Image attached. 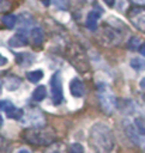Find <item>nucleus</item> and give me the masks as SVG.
Returning <instances> with one entry per match:
<instances>
[{"label":"nucleus","mask_w":145,"mask_h":153,"mask_svg":"<svg viewBox=\"0 0 145 153\" xmlns=\"http://www.w3.org/2000/svg\"><path fill=\"white\" fill-rule=\"evenodd\" d=\"M123 125H124V132L127 134V136L130 138V139L137 145H141V139H140V134H138V131L135 129V126L134 124H131L130 121H124L123 122Z\"/></svg>","instance_id":"obj_9"},{"label":"nucleus","mask_w":145,"mask_h":153,"mask_svg":"<svg viewBox=\"0 0 145 153\" xmlns=\"http://www.w3.org/2000/svg\"><path fill=\"white\" fill-rule=\"evenodd\" d=\"M1 125H3V117L0 115V126H1Z\"/></svg>","instance_id":"obj_33"},{"label":"nucleus","mask_w":145,"mask_h":153,"mask_svg":"<svg viewBox=\"0 0 145 153\" xmlns=\"http://www.w3.org/2000/svg\"><path fill=\"white\" fill-rule=\"evenodd\" d=\"M11 152V145L7 139L0 136V153H10Z\"/></svg>","instance_id":"obj_20"},{"label":"nucleus","mask_w":145,"mask_h":153,"mask_svg":"<svg viewBox=\"0 0 145 153\" xmlns=\"http://www.w3.org/2000/svg\"><path fill=\"white\" fill-rule=\"evenodd\" d=\"M97 94H99V101L100 105L103 108V111H106L107 114L113 112L117 107V100L116 96L111 91V88L108 87L106 83H99L97 84Z\"/></svg>","instance_id":"obj_4"},{"label":"nucleus","mask_w":145,"mask_h":153,"mask_svg":"<svg viewBox=\"0 0 145 153\" xmlns=\"http://www.w3.org/2000/svg\"><path fill=\"white\" fill-rule=\"evenodd\" d=\"M130 65H131L132 69H135V70H145V60L140 59V58H134V59H131Z\"/></svg>","instance_id":"obj_19"},{"label":"nucleus","mask_w":145,"mask_h":153,"mask_svg":"<svg viewBox=\"0 0 145 153\" xmlns=\"http://www.w3.org/2000/svg\"><path fill=\"white\" fill-rule=\"evenodd\" d=\"M41 3L45 6V7H48V6H49V3H51V0H41Z\"/></svg>","instance_id":"obj_31"},{"label":"nucleus","mask_w":145,"mask_h":153,"mask_svg":"<svg viewBox=\"0 0 145 153\" xmlns=\"http://www.w3.org/2000/svg\"><path fill=\"white\" fill-rule=\"evenodd\" d=\"M27 38L23 34H16L9 39V45L11 48H23L27 45Z\"/></svg>","instance_id":"obj_11"},{"label":"nucleus","mask_w":145,"mask_h":153,"mask_svg":"<svg viewBox=\"0 0 145 153\" xmlns=\"http://www.w3.org/2000/svg\"><path fill=\"white\" fill-rule=\"evenodd\" d=\"M103 1L108 6V7H114V3H116V0H103Z\"/></svg>","instance_id":"obj_28"},{"label":"nucleus","mask_w":145,"mask_h":153,"mask_svg":"<svg viewBox=\"0 0 145 153\" xmlns=\"http://www.w3.org/2000/svg\"><path fill=\"white\" fill-rule=\"evenodd\" d=\"M13 105V104H11V102L10 101H0V108H1V110H7V108H10V107Z\"/></svg>","instance_id":"obj_26"},{"label":"nucleus","mask_w":145,"mask_h":153,"mask_svg":"<svg viewBox=\"0 0 145 153\" xmlns=\"http://www.w3.org/2000/svg\"><path fill=\"white\" fill-rule=\"evenodd\" d=\"M17 153H30V152H28L27 149H21V150H19Z\"/></svg>","instance_id":"obj_32"},{"label":"nucleus","mask_w":145,"mask_h":153,"mask_svg":"<svg viewBox=\"0 0 145 153\" xmlns=\"http://www.w3.org/2000/svg\"><path fill=\"white\" fill-rule=\"evenodd\" d=\"M49 84H51V94L54 104H61L64 100V91H62V79L59 72L52 74Z\"/></svg>","instance_id":"obj_5"},{"label":"nucleus","mask_w":145,"mask_h":153,"mask_svg":"<svg viewBox=\"0 0 145 153\" xmlns=\"http://www.w3.org/2000/svg\"><path fill=\"white\" fill-rule=\"evenodd\" d=\"M45 153H68V149L65 148V145L62 142H54L52 145L48 146Z\"/></svg>","instance_id":"obj_15"},{"label":"nucleus","mask_w":145,"mask_h":153,"mask_svg":"<svg viewBox=\"0 0 145 153\" xmlns=\"http://www.w3.org/2000/svg\"><path fill=\"white\" fill-rule=\"evenodd\" d=\"M45 96H47V88L44 87V86H38L33 91V98L35 101H42L45 98Z\"/></svg>","instance_id":"obj_16"},{"label":"nucleus","mask_w":145,"mask_h":153,"mask_svg":"<svg viewBox=\"0 0 145 153\" xmlns=\"http://www.w3.org/2000/svg\"><path fill=\"white\" fill-rule=\"evenodd\" d=\"M138 51H140V53L142 56H145V42H144V44H141V47L138 48Z\"/></svg>","instance_id":"obj_27"},{"label":"nucleus","mask_w":145,"mask_h":153,"mask_svg":"<svg viewBox=\"0 0 145 153\" xmlns=\"http://www.w3.org/2000/svg\"><path fill=\"white\" fill-rule=\"evenodd\" d=\"M42 76H44L42 70H31V72L27 73V79L30 82H33V83H37V82H40L42 79Z\"/></svg>","instance_id":"obj_17"},{"label":"nucleus","mask_w":145,"mask_h":153,"mask_svg":"<svg viewBox=\"0 0 145 153\" xmlns=\"http://www.w3.org/2000/svg\"><path fill=\"white\" fill-rule=\"evenodd\" d=\"M140 87L142 88V90H145V77H144V79H141V82H140Z\"/></svg>","instance_id":"obj_30"},{"label":"nucleus","mask_w":145,"mask_h":153,"mask_svg":"<svg viewBox=\"0 0 145 153\" xmlns=\"http://www.w3.org/2000/svg\"><path fill=\"white\" fill-rule=\"evenodd\" d=\"M1 23L4 24L7 28H14V25L17 23V17L13 16V14H7V16H4V17L1 19Z\"/></svg>","instance_id":"obj_18"},{"label":"nucleus","mask_w":145,"mask_h":153,"mask_svg":"<svg viewBox=\"0 0 145 153\" xmlns=\"http://www.w3.org/2000/svg\"><path fill=\"white\" fill-rule=\"evenodd\" d=\"M66 56H68V60L70 62V65L73 66L78 72H80V73H87L89 72V58H87V53L83 49V47H80L79 44L69 45L68 51H66Z\"/></svg>","instance_id":"obj_3"},{"label":"nucleus","mask_w":145,"mask_h":153,"mask_svg":"<svg viewBox=\"0 0 145 153\" xmlns=\"http://www.w3.org/2000/svg\"><path fill=\"white\" fill-rule=\"evenodd\" d=\"M23 138L35 146H49L55 142L56 134L49 126H34L24 131Z\"/></svg>","instance_id":"obj_2"},{"label":"nucleus","mask_w":145,"mask_h":153,"mask_svg":"<svg viewBox=\"0 0 145 153\" xmlns=\"http://www.w3.org/2000/svg\"><path fill=\"white\" fill-rule=\"evenodd\" d=\"M69 90H70V94H72L73 97H76V98L83 97V96H84V91H86L83 82H82L80 79H78V77H75V79L70 80Z\"/></svg>","instance_id":"obj_8"},{"label":"nucleus","mask_w":145,"mask_h":153,"mask_svg":"<svg viewBox=\"0 0 145 153\" xmlns=\"http://www.w3.org/2000/svg\"><path fill=\"white\" fill-rule=\"evenodd\" d=\"M6 63H7V59L4 56H1V53H0V66H4Z\"/></svg>","instance_id":"obj_29"},{"label":"nucleus","mask_w":145,"mask_h":153,"mask_svg":"<svg viewBox=\"0 0 145 153\" xmlns=\"http://www.w3.org/2000/svg\"><path fill=\"white\" fill-rule=\"evenodd\" d=\"M6 114H7V117L11 118V120H21L23 115H24V111L21 110V108H19V107H16L13 104L10 108L6 110Z\"/></svg>","instance_id":"obj_14"},{"label":"nucleus","mask_w":145,"mask_h":153,"mask_svg":"<svg viewBox=\"0 0 145 153\" xmlns=\"http://www.w3.org/2000/svg\"><path fill=\"white\" fill-rule=\"evenodd\" d=\"M20 84H21V80L19 77H16V76H7L4 79V87L9 90V91H14V90H17L20 87Z\"/></svg>","instance_id":"obj_13"},{"label":"nucleus","mask_w":145,"mask_h":153,"mask_svg":"<svg viewBox=\"0 0 145 153\" xmlns=\"http://www.w3.org/2000/svg\"><path fill=\"white\" fill-rule=\"evenodd\" d=\"M90 143L97 149L100 153H114L116 152V136L111 128L107 124L97 122L90 128Z\"/></svg>","instance_id":"obj_1"},{"label":"nucleus","mask_w":145,"mask_h":153,"mask_svg":"<svg viewBox=\"0 0 145 153\" xmlns=\"http://www.w3.org/2000/svg\"><path fill=\"white\" fill-rule=\"evenodd\" d=\"M134 126H135V129L138 131L140 135H145V120L144 118H135Z\"/></svg>","instance_id":"obj_21"},{"label":"nucleus","mask_w":145,"mask_h":153,"mask_svg":"<svg viewBox=\"0 0 145 153\" xmlns=\"http://www.w3.org/2000/svg\"><path fill=\"white\" fill-rule=\"evenodd\" d=\"M11 9V1L10 0H0V13H6Z\"/></svg>","instance_id":"obj_23"},{"label":"nucleus","mask_w":145,"mask_h":153,"mask_svg":"<svg viewBox=\"0 0 145 153\" xmlns=\"http://www.w3.org/2000/svg\"><path fill=\"white\" fill-rule=\"evenodd\" d=\"M128 47L131 48V49H137V48H140L141 45H140V38H131L130 39V42H128Z\"/></svg>","instance_id":"obj_24"},{"label":"nucleus","mask_w":145,"mask_h":153,"mask_svg":"<svg viewBox=\"0 0 145 153\" xmlns=\"http://www.w3.org/2000/svg\"><path fill=\"white\" fill-rule=\"evenodd\" d=\"M100 19V13L99 11H90L87 14V19H86V27L89 28L90 31H96L97 30V23Z\"/></svg>","instance_id":"obj_10"},{"label":"nucleus","mask_w":145,"mask_h":153,"mask_svg":"<svg viewBox=\"0 0 145 153\" xmlns=\"http://www.w3.org/2000/svg\"><path fill=\"white\" fill-rule=\"evenodd\" d=\"M68 153H84L83 145H80V143H72L69 148H68Z\"/></svg>","instance_id":"obj_22"},{"label":"nucleus","mask_w":145,"mask_h":153,"mask_svg":"<svg viewBox=\"0 0 145 153\" xmlns=\"http://www.w3.org/2000/svg\"><path fill=\"white\" fill-rule=\"evenodd\" d=\"M31 39H33V44L35 47H41L45 37H44V31H42V28L40 27H34L31 30Z\"/></svg>","instance_id":"obj_12"},{"label":"nucleus","mask_w":145,"mask_h":153,"mask_svg":"<svg viewBox=\"0 0 145 153\" xmlns=\"http://www.w3.org/2000/svg\"><path fill=\"white\" fill-rule=\"evenodd\" d=\"M54 1V4L56 7H59V9H66L68 7V3H69V0H52Z\"/></svg>","instance_id":"obj_25"},{"label":"nucleus","mask_w":145,"mask_h":153,"mask_svg":"<svg viewBox=\"0 0 145 153\" xmlns=\"http://www.w3.org/2000/svg\"><path fill=\"white\" fill-rule=\"evenodd\" d=\"M127 16L134 27L145 33V7H132Z\"/></svg>","instance_id":"obj_6"},{"label":"nucleus","mask_w":145,"mask_h":153,"mask_svg":"<svg viewBox=\"0 0 145 153\" xmlns=\"http://www.w3.org/2000/svg\"><path fill=\"white\" fill-rule=\"evenodd\" d=\"M102 42L106 45H118L121 42V34L116 28L104 27L102 33Z\"/></svg>","instance_id":"obj_7"}]
</instances>
